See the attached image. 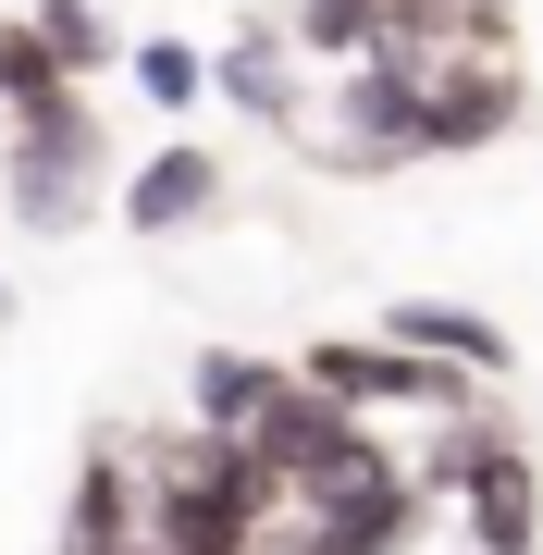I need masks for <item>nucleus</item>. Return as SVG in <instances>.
I'll return each mask as SVG.
<instances>
[{
	"instance_id": "nucleus-16",
	"label": "nucleus",
	"mask_w": 543,
	"mask_h": 555,
	"mask_svg": "<svg viewBox=\"0 0 543 555\" xmlns=\"http://www.w3.org/2000/svg\"><path fill=\"white\" fill-rule=\"evenodd\" d=\"M0 100H13V112H38V100H62V75H50V50L25 38V13H0Z\"/></svg>"
},
{
	"instance_id": "nucleus-1",
	"label": "nucleus",
	"mask_w": 543,
	"mask_h": 555,
	"mask_svg": "<svg viewBox=\"0 0 543 555\" xmlns=\"http://www.w3.org/2000/svg\"><path fill=\"white\" fill-rule=\"evenodd\" d=\"M148 494V555H272L284 543V494L210 433H148L124 444Z\"/></svg>"
},
{
	"instance_id": "nucleus-11",
	"label": "nucleus",
	"mask_w": 543,
	"mask_h": 555,
	"mask_svg": "<svg viewBox=\"0 0 543 555\" xmlns=\"http://www.w3.org/2000/svg\"><path fill=\"white\" fill-rule=\"evenodd\" d=\"M383 346L432 358V371H457V383H506V371H519V346H506V321L457 309V297H396V309H383Z\"/></svg>"
},
{
	"instance_id": "nucleus-18",
	"label": "nucleus",
	"mask_w": 543,
	"mask_h": 555,
	"mask_svg": "<svg viewBox=\"0 0 543 555\" xmlns=\"http://www.w3.org/2000/svg\"><path fill=\"white\" fill-rule=\"evenodd\" d=\"M0 137H13V100H0Z\"/></svg>"
},
{
	"instance_id": "nucleus-17",
	"label": "nucleus",
	"mask_w": 543,
	"mask_h": 555,
	"mask_svg": "<svg viewBox=\"0 0 543 555\" xmlns=\"http://www.w3.org/2000/svg\"><path fill=\"white\" fill-rule=\"evenodd\" d=\"M0 334H13V272H0Z\"/></svg>"
},
{
	"instance_id": "nucleus-10",
	"label": "nucleus",
	"mask_w": 543,
	"mask_h": 555,
	"mask_svg": "<svg viewBox=\"0 0 543 555\" xmlns=\"http://www.w3.org/2000/svg\"><path fill=\"white\" fill-rule=\"evenodd\" d=\"M210 100H235L247 124H272V137H297L309 124V62L284 25H235V38L210 50Z\"/></svg>"
},
{
	"instance_id": "nucleus-13",
	"label": "nucleus",
	"mask_w": 543,
	"mask_h": 555,
	"mask_svg": "<svg viewBox=\"0 0 543 555\" xmlns=\"http://www.w3.org/2000/svg\"><path fill=\"white\" fill-rule=\"evenodd\" d=\"M25 38H38V50H50V75H62V87H87V75H100V62L124 50V38H112V13H100V0H38V13H25Z\"/></svg>"
},
{
	"instance_id": "nucleus-15",
	"label": "nucleus",
	"mask_w": 543,
	"mask_h": 555,
	"mask_svg": "<svg viewBox=\"0 0 543 555\" xmlns=\"http://www.w3.org/2000/svg\"><path fill=\"white\" fill-rule=\"evenodd\" d=\"M124 62H137V100L161 112V124H185V112L210 100V50H185V38H137Z\"/></svg>"
},
{
	"instance_id": "nucleus-19",
	"label": "nucleus",
	"mask_w": 543,
	"mask_h": 555,
	"mask_svg": "<svg viewBox=\"0 0 543 555\" xmlns=\"http://www.w3.org/2000/svg\"><path fill=\"white\" fill-rule=\"evenodd\" d=\"M272 555H284V543H272Z\"/></svg>"
},
{
	"instance_id": "nucleus-7",
	"label": "nucleus",
	"mask_w": 543,
	"mask_h": 555,
	"mask_svg": "<svg viewBox=\"0 0 543 555\" xmlns=\"http://www.w3.org/2000/svg\"><path fill=\"white\" fill-rule=\"evenodd\" d=\"M222 210V149H198V137H161L148 160H124V185H112V222L124 235H198V222Z\"/></svg>"
},
{
	"instance_id": "nucleus-14",
	"label": "nucleus",
	"mask_w": 543,
	"mask_h": 555,
	"mask_svg": "<svg viewBox=\"0 0 543 555\" xmlns=\"http://www.w3.org/2000/svg\"><path fill=\"white\" fill-rule=\"evenodd\" d=\"M284 38H297V62H371L383 50V0H297Z\"/></svg>"
},
{
	"instance_id": "nucleus-6",
	"label": "nucleus",
	"mask_w": 543,
	"mask_h": 555,
	"mask_svg": "<svg viewBox=\"0 0 543 555\" xmlns=\"http://www.w3.org/2000/svg\"><path fill=\"white\" fill-rule=\"evenodd\" d=\"M519 112H531V87H519V62H506V50H457V62H432V75H421V149H432V160L494 149Z\"/></svg>"
},
{
	"instance_id": "nucleus-8",
	"label": "nucleus",
	"mask_w": 543,
	"mask_h": 555,
	"mask_svg": "<svg viewBox=\"0 0 543 555\" xmlns=\"http://www.w3.org/2000/svg\"><path fill=\"white\" fill-rule=\"evenodd\" d=\"M444 506H457V531H469L457 555H543V481H531V444L519 433H494L482 456H469V481Z\"/></svg>"
},
{
	"instance_id": "nucleus-3",
	"label": "nucleus",
	"mask_w": 543,
	"mask_h": 555,
	"mask_svg": "<svg viewBox=\"0 0 543 555\" xmlns=\"http://www.w3.org/2000/svg\"><path fill=\"white\" fill-rule=\"evenodd\" d=\"M421 494L383 456V433H346L322 469L284 494V555H421Z\"/></svg>"
},
{
	"instance_id": "nucleus-2",
	"label": "nucleus",
	"mask_w": 543,
	"mask_h": 555,
	"mask_svg": "<svg viewBox=\"0 0 543 555\" xmlns=\"http://www.w3.org/2000/svg\"><path fill=\"white\" fill-rule=\"evenodd\" d=\"M124 185V149L87 87H62V100L13 112V137H0V198H13L25 235H87V210H100Z\"/></svg>"
},
{
	"instance_id": "nucleus-4",
	"label": "nucleus",
	"mask_w": 543,
	"mask_h": 555,
	"mask_svg": "<svg viewBox=\"0 0 543 555\" xmlns=\"http://www.w3.org/2000/svg\"><path fill=\"white\" fill-rule=\"evenodd\" d=\"M309 160V173H346V185H371V173H408V160H432L421 149V75L408 62H346V87L334 100H309V124L284 137Z\"/></svg>"
},
{
	"instance_id": "nucleus-9",
	"label": "nucleus",
	"mask_w": 543,
	"mask_h": 555,
	"mask_svg": "<svg viewBox=\"0 0 543 555\" xmlns=\"http://www.w3.org/2000/svg\"><path fill=\"white\" fill-rule=\"evenodd\" d=\"M50 555H148V494H137V456H124V444H87L75 456Z\"/></svg>"
},
{
	"instance_id": "nucleus-5",
	"label": "nucleus",
	"mask_w": 543,
	"mask_h": 555,
	"mask_svg": "<svg viewBox=\"0 0 543 555\" xmlns=\"http://www.w3.org/2000/svg\"><path fill=\"white\" fill-rule=\"evenodd\" d=\"M284 371L309 383L322 408H346L371 433V420H457L482 383H457V371H432V358H408V346H383V334H322V346H297Z\"/></svg>"
},
{
	"instance_id": "nucleus-12",
	"label": "nucleus",
	"mask_w": 543,
	"mask_h": 555,
	"mask_svg": "<svg viewBox=\"0 0 543 555\" xmlns=\"http://www.w3.org/2000/svg\"><path fill=\"white\" fill-rule=\"evenodd\" d=\"M272 396H284V358H260V346H198L185 358V433H210V444H247V420Z\"/></svg>"
}]
</instances>
